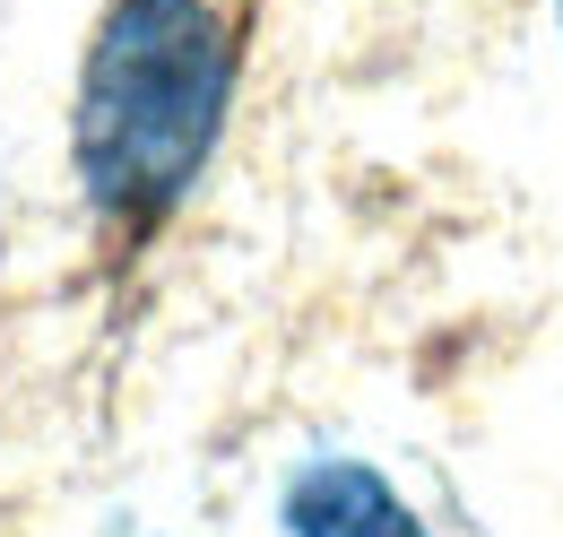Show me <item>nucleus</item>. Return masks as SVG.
Here are the masks:
<instances>
[{
    "instance_id": "f257e3e1",
    "label": "nucleus",
    "mask_w": 563,
    "mask_h": 537,
    "mask_svg": "<svg viewBox=\"0 0 563 537\" xmlns=\"http://www.w3.org/2000/svg\"><path fill=\"white\" fill-rule=\"evenodd\" d=\"M234 96V26L217 0H113L78 78V174L87 200L147 226L209 165Z\"/></svg>"
},
{
    "instance_id": "f03ea898",
    "label": "nucleus",
    "mask_w": 563,
    "mask_h": 537,
    "mask_svg": "<svg viewBox=\"0 0 563 537\" xmlns=\"http://www.w3.org/2000/svg\"><path fill=\"white\" fill-rule=\"evenodd\" d=\"M286 520H295V537H424L417 520H408V503L364 469L303 476L295 503H286Z\"/></svg>"
}]
</instances>
